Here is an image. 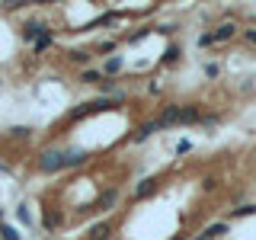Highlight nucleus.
Instances as JSON below:
<instances>
[{"label": "nucleus", "mask_w": 256, "mask_h": 240, "mask_svg": "<svg viewBox=\"0 0 256 240\" xmlns=\"http://www.w3.org/2000/svg\"><path fill=\"white\" fill-rule=\"evenodd\" d=\"M26 134H29V128H22V125L13 128V138H26Z\"/></svg>", "instance_id": "obj_28"}, {"label": "nucleus", "mask_w": 256, "mask_h": 240, "mask_svg": "<svg viewBox=\"0 0 256 240\" xmlns=\"http://www.w3.org/2000/svg\"><path fill=\"white\" fill-rule=\"evenodd\" d=\"M96 52H116V42H112V38H109V42H100V45H96Z\"/></svg>", "instance_id": "obj_25"}, {"label": "nucleus", "mask_w": 256, "mask_h": 240, "mask_svg": "<svg viewBox=\"0 0 256 240\" xmlns=\"http://www.w3.org/2000/svg\"><path fill=\"white\" fill-rule=\"evenodd\" d=\"M48 32H52V29H48L45 22H26V29H22V36H26L29 42H38V38H45Z\"/></svg>", "instance_id": "obj_4"}, {"label": "nucleus", "mask_w": 256, "mask_h": 240, "mask_svg": "<svg viewBox=\"0 0 256 240\" xmlns=\"http://www.w3.org/2000/svg\"><path fill=\"white\" fill-rule=\"evenodd\" d=\"M234 36H237V22H230V20L214 29V42H230Z\"/></svg>", "instance_id": "obj_7"}, {"label": "nucleus", "mask_w": 256, "mask_h": 240, "mask_svg": "<svg viewBox=\"0 0 256 240\" xmlns=\"http://www.w3.org/2000/svg\"><path fill=\"white\" fill-rule=\"evenodd\" d=\"M109 237H112V224H109V221L96 224V228L90 230V240H109Z\"/></svg>", "instance_id": "obj_9"}, {"label": "nucleus", "mask_w": 256, "mask_h": 240, "mask_svg": "<svg viewBox=\"0 0 256 240\" xmlns=\"http://www.w3.org/2000/svg\"><path fill=\"white\" fill-rule=\"evenodd\" d=\"M244 42H250V45H256V29H244Z\"/></svg>", "instance_id": "obj_26"}, {"label": "nucleus", "mask_w": 256, "mask_h": 240, "mask_svg": "<svg viewBox=\"0 0 256 240\" xmlns=\"http://www.w3.org/2000/svg\"><path fill=\"white\" fill-rule=\"evenodd\" d=\"M192 122H202L196 106H182V116H180V125H192Z\"/></svg>", "instance_id": "obj_11"}, {"label": "nucleus", "mask_w": 256, "mask_h": 240, "mask_svg": "<svg viewBox=\"0 0 256 240\" xmlns=\"http://www.w3.org/2000/svg\"><path fill=\"white\" fill-rule=\"evenodd\" d=\"M218 74H221V68H218L214 61H208V64H205V77H218Z\"/></svg>", "instance_id": "obj_23"}, {"label": "nucleus", "mask_w": 256, "mask_h": 240, "mask_svg": "<svg viewBox=\"0 0 256 240\" xmlns=\"http://www.w3.org/2000/svg\"><path fill=\"white\" fill-rule=\"evenodd\" d=\"M116 198H118V192H116V189H109V192H102L100 202H93L90 208H86V212H106V208L116 205Z\"/></svg>", "instance_id": "obj_6"}, {"label": "nucleus", "mask_w": 256, "mask_h": 240, "mask_svg": "<svg viewBox=\"0 0 256 240\" xmlns=\"http://www.w3.org/2000/svg\"><path fill=\"white\" fill-rule=\"evenodd\" d=\"M198 45H202V48L214 45V32H202V36H198Z\"/></svg>", "instance_id": "obj_21"}, {"label": "nucleus", "mask_w": 256, "mask_h": 240, "mask_svg": "<svg viewBox=\"0 0 256 240\" xmlns=\"http://www.w3.org/2000/svg\"><path fill=\"white\" fill-rule=\"evenodd\" d=\"M80 80H84V84H102V74L93 70V68H86V70H80Z\"/></svg>", "instance_id": "obj_12"}, {"label": "nucleus", "mask_w": 256, "mask_h": 240, "mask_svg": "<svg viewBox=\"0 0 256 240\" xmlns=\"http://www.w3.org/2000/svg\"><path fill=\"white\" fill-rule=\"evenodd\" d=\"M58 221H61V218H54V214H48V218H45V228L52 230V228H54V224H58Z\"/></svg>", "instance_id": "obj_29"}, {"label": "nucleus", "mask_w": 256, "mask_h": 240, "mask_svg": "<svg viewBox=\"0 0 256 240\" xmlns=\"http://www.w3.org/2000/svg\"><path fill=\"white\" fill-rule=\"evenodd\" d=\"M176 58H180V48H176V45H173V48H170V52H166V54H164V64H173Z\"/></svg>", "instance_id": "obj_24"}, {"label": "nucleus", "mask_w": 256, "mask_h": 240, "mask_svg": "<svg viewBox=\"0 0 256 240\" xmlns=\"http://www.w3.org/2000/svg\"><path fill=\"white\" fill-rule=\"evenodd\" d=\"M36 166L42 173H58V170H68V150H42V154H38V160H36Z\"/></svg>", "instance_id": "obj_1"}, {"label": "nucleus", "mask_w": 256, "mask_h": 240, "mask_svg": "<svg viewBox=\"0 0 256 240\" xmlns=\"http://www.w3.org/2000/svg\"><path fill=\"white\" fill-rule=\"evenodd\" d=\"M100 86H102V93H116V80H102Z\"/></svg>", "instance_id": "obj_27"}, {"label": "nucleus", "mask_w": 256, "mask_h": 240, "mask_svg": "<svg viewBox=\"0 0 256 240\" xmlns=\"http://www.w3.org/2000/svg\"><path fill=\"white\" fill-rule=\"evenodd\" d=\"M68 164H70V166L86 164V150H68Z\"/></svg>", "instance_id": "obj_13"}, {"label": "nucleus", "mask_w": 256, "mask_h": 240, "mask_svg": "<svg viewBox=\"0 0 256 240\" xmlns=\"http://www.w3.org/2000/svg\"><path fill=\"white\" fill-rule=\"evenodd\" d=\"M52 42H54V38H52V32H48V36H45V38H38V42L32 45V48H36V52H45V48L52 45Z\"/></svg>", "instance_id": "obj_20"}, {"label": "nucleus", "mask_w": 256, "mask_h": 240, "mask_svg": "<svg viewBox=\"0 0 256 240\" xmlns=\"http://www.w3.org/2000/svg\"><path fill=\"white\" fill-rule=\"evenodd\" d=\"M148 36H150V29H138V32L128 36V42H141V38H148Z\"/></svg>", "instance_id": "obj_22"}, {"label": "nucleus", "mask_w": 256, "mask_h": 240, "mask_svg": "<svg viewBox=\"0 0 256 240\" xmlns=\"http://www.w3.org/2000/svg\"><path fill=\"white\" fill-rule=\"evenodd\" d=\"M173 240H186V234H176V237H173Z\"/></svg>", "instance_id": "obj_30"}, {"label": "nucleus", "mask_w": 256, "mask_h": 240, "mask_svg": "<svg viewBox=\"0 0 256 240\" xmlns=\"http://www.w3.org/2000/svg\"><path fill=\"white\" fill-rule=\"evenodd\" d=\"M221 234H228V221H214V224H208V228H202V234H198L196 240H214Z\"/></svg>", "instance_id": "obj_5"}, {"label": "nucleus", "mask_w": 256, "mask_h": 240, "mask_svg": "<svg viewBox=\"0 0 256 240\" xmlns=\"http://www.w3.org/2000/svg\"><path fill=\"white\" fill-rule=\"evenodd\" d=\"M0 240H20V230L10 224H0Z\"/></svg>", "instance_id": "obj_14"}, {"label": "nucleus", "mask_w": 256, "mask_h": 240, "mask_svg": "<svg viewBox=\"0 0 256 240\" xmlns=\"http://www.w3.org/2000/svg\"><path fill=\"white\" fill-rule=\"evenodd\" d=\"M16 218H20L22 224H32V214H29V208H26V205H20V208H16Z\"/></svg>", "instance_id": "obj_19"}, {"label": "nucleus", "mask_w": 256, "mask_h": 240, "mask_svg": "<svg viewBox=\"0 0 256 240\" xmlns=\"http://www.w3.org/2000/svg\"><path fill=\"white\" fill-rule=\"evenodd\" d=\"M106 109H112V102H109V100H93V102H84V106L70 109V112H68V118L74 122V118H86V116H93V112H106Z\"/></svg>", "instance_id": "obj_2"}, {"label": "nucleus", "mask_w": 256, "mask_h": 240, "mask_svg": "<svg viewBox=\"0 0 256 240\" xmlns=\"http://www.w3.org/2000/svg\"><path fill=\"white\" fill-rule=\"evenodd\" d=\"M93 54L90 52H70V61H77V64H90Z\"/></svg>", "instance_id": "obj_17"}, {"label": "nucleus", "mask_w": 256, "mask_h": 240, "mask_svg": "<svg viewBox=\"0 0 256 240\" xmlns=\"http://www.w3.org/2000/svg\"><path fill=\"white\" fill-rule=\"evenodd\" d=\"M173 150H176V154H189V150H192V141H189V138L176 141V148H173Z\"/></svg>", "instance_id": "obj_18"}, {"label": "nucleus", "mask_w": 256, "mask_h": 240, "mask_svg": "<svg viewBox=\"0 0 256 240\" xmlns=\"http://www.w3.org/2000/svg\"><path fill=\"white\" fill-rule=\"evenodd\" d=\"M180 116H182V106H166L154 122H157V128H173V125H180Z\"/></svg>", "instance_id": "obj_3"}, {"label": "nucleus", "mask_w": 256, "mask_h": 240, "mask_svg": "<svg viewBox=\"0 0 256 240\" xmlns=\"http://www.w3.org/2000/svg\"><path fill=\"white\" fill-rule=\"evenodd\" d=\"M246 214H256V205H240L230 212V218H246Z\"/></svg>", "instance_id": "obj_15"}, {"label": "nucleus", "mask_w": 256, "mask_h": 240, "mask_svg": "<svg viewBox=\"0 0 256 240\" xmlns=\"http://www.w3.org/2000/svg\"><path fill=\"white\" fill-rule=\"evenodd\" d=\"M154 132H157V122H144V125L134 128V141H148Z\"/></svg>", "instance_id": "obj_10"}, {"label": "nucleus", "mask_w": 256, "mask_h": 240, "mask_svg": "<svg viewBox=\"0 0 256 240\" xmlns=\"http://www.w3.org/2000/svg\"><path fill=\"white\" fill-rule=\"evenodd\" d=\"M118 70H122V58L116 54V58H109V61H106V74H118Z\"/></svg>", "instance_id": "obj_16"}, {"label": "nucleus", "mask_w": 256, "mask_h": 240, "mask_svg": "<svg viewBox=\"0 0 256 240\" xmlns=\"http://www.w3.org/2000/svg\"><path fill=\"white\" fill-rule=\"evenodd\" d=\"M157 186H160L157 180H141L138 186H134V198H148V196H150V192H154Z\"/></svg>", "instance_id": "obj_8"}]
</instances>
